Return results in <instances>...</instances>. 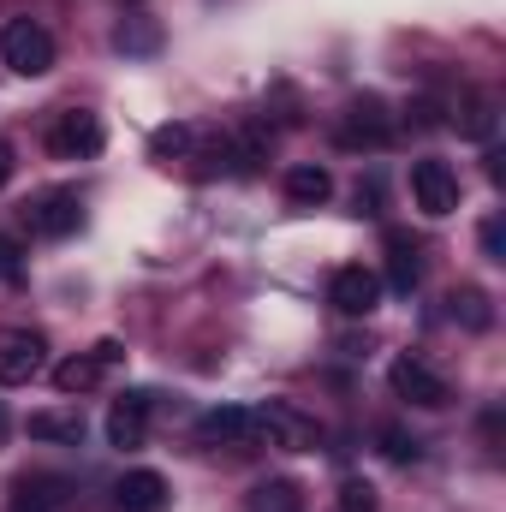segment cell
Returning <instances> with one entry per match:
<instances>
[{
	"label": "cell",
	"mask_w": 506,
	"mask_h": 512,
	"mask_svg": "<svg viewBox=\"0 0 506 512\" xmlns=\"http://www.w3.org/2000/svg\"><path fill=\"white\" fill-rule=\"evenodd\" d=\"M0 60H6V72H18V78H42V72H54V36L36 24V18H6L0 24Z\"/></svg>",
	"instance_id": "obj_1"
},
{
	"label": "cell",
	"mask_w": 506,
	"mask_h": 512,
	"mask_svg": "<svg viewBox=\"0 0 506 512\" xmlns=\"http://www.w3.org/2000/svg\"><path fill=\"white\" fill-rule=\"evenodd\" d=\"M256 429L268 435V447H286V453H316L322 447V423L292 399H268L256 411Z\"/></svg>",
	"instance_id": "obj_2"
},
{
	"label": "cell",
	"mask_w": 506,
	"mask_h": 512,
	"mask_svg": "<svg viewBox=\"0 0 506 512\" xmlns=\"http://www.w3.org/2000/svg\"><path fill=\"white\" fill-rule=\"evenodd\" d=\"M334 143H340V149H387V143H393V114H387V102H381V96L352 102V108L334 120Z\"/></svg>",
	"instance_id": "obj_3"
},
{
	"label": "cell",
	"mask_w": 506,
	"mask_h": 512,
	"mask_svg": "<svg viewBox=\"0 0 506 512\" xmlns=\"http://www.w3.org/2000/svg\"><path fill=\"white\" fill-rule=\"evenodd\" d=\"M387 387H393V393H399L405 405H417V411H441V405L453 399L447 376H435V370H429L423 358H411V352L387 364Z\"/></svg>",
	"instance_id": "obj_4"
},
{
	"label": "cell",
	"mask_w": 506,
	"mask_h": 512,
	"mask_svg": "<svg viewBox=\"0 0 506 512\" xmlns=\"http://www.w3.org/2000/svg\"><path fill=\"white\" fill-rule=\"evenodd\" d=\"M102 143H108V126H102V114H90V108H66L54 131H48V149L60 155V161H90V155H102Z\"/></svg>",
	"instance_id": "obj_5"
},
{
	"label": "cell",
	"mask_w": 506,
	"mask_h": 512,
	"mask_svg": "<svg viewBox=\"0 0 506 512\" xmlns=\"http://www.w3.org/2000/svg\"><path fill=\"white\" fill-rule=\"evenodd\" d=\"M328 304H334L340 316H352V322L376 316V310H381V274H376V268H364V262L334 268V280H328Z\"/></svg>",
	"instance_id": "obj_6"
},
{
	"label": "cell",
	"mask_w": 506,
	"mask_h": 512,
	"mask_svg": "<svg viewBox=\"0 0 506 512\" xmlns=\"http://www.w3.org/2000/svg\"><path fill=\"white\" fill-rule=\"evenodd\" d=\"M48 370V340L30 328H6L0 334V387H24Z\"/></svg>",
	"instance_id": "obj_7"
},
{
	"label": "cell",
	"mask_w": 506,
	"mask_h": 512,
	"mask_svg": "<svg viewBox=\"0 0 506 512\" xmlns=\"http://www.w3.org/2000/svg\"><path fill=\"white\" fill-rule=\"evenodd\" d=\"M411 197H417V209L423 215H453L459 209V173L447 167V161H435V155H423V161H411Z\"/></svg>",
	"instance_id": "obj_8"
},
{
	"label": "cell",
	"mask_w": 506,
	"mask_h": 512,
	"mask_svg": "<svg viewBox=\"0 0 506 512\" xmlns=\"http://www.w3.org/2000/svg\"><path fill=\"white\" fill-rule=\"evenodd\" d=\"M24 227L36 239H72L84 227V203L78 191H42L36 203H24Z\"/></svg>",
	"instance_id": "obj_9"
},
{
	"label": "cell",
	"mask_w": 506,
	"mask_h": 512,
	"mask_svg": "<svg viewBox=\"0 0 506 512\" xmlns=\"http://www.w3.org/2000/svg\"><path fill=\"white\" fill-rule=\"evenodd\" d=\"M256 435V411H245V405H215V411H203L197 417V441L203 447H251Z\"/></svg>",
	"instance_id": "obj_10"
},
{
	"label": "cell",
	"mask_w": 506,
	"mask_h": 512,
	"mask_svg": "<svg viewBox=\"0 0 506 512\" xmlns=\"http://www.w3.org/2000/svg\"><path fill=\"white\" fill-rule=\"evenodd\" d=\"M447 126L459 131L465 143H495V131H501V102H495L489 90H459Z\"/></svg>",
	"instance_id": "obj_11"
},
{
	"label": "cell",
	"mask_w": 506,
	"mask_h": 512,
	"mask_svg": "<svg viewBox=\"0 0 506 512\" xmlns=\"http://www.w3.org/2000/svg\"><path fill=\"white\" fill-rule=\"evenodd\" d=\"M149 393L143 387H131V393H120L114 399V411H108V447H120V453H131V447H143V435H149Z\"/></svg>",
	"instance_id": "obj_12"
},
{
	"label": "cell",
	"mask_w": 506,
	"mask_h": 512,
	"mask_svg": "<svg viewBox=\"0 0 506 512\" xmlns=\"http://www.w3.org/2000/svg\"><path fill=\"white\" fill-rule=\"evenodd\" d=\"M173 501V489H167V477L161 471H149V465H137L120 477V489H114V507L120 512H167Z\"/></svg>",
	"instance_id": "obj_13"
},
{
	"label": "cell",
	"mask_w": 506,
	"mask_h": 512,
	"mask_svg": "<svg viewBox=\"0 0 506 512\" xmlns=\"http://www.w3.org/2000/svg\"><path fill=\"white\" fill-rule=\"evenodd\" d=\"M423 280V245L405 227H387V286L393 292H417Z\"/></svg>",
	"instance_id": "obj_14"
},
{
	"label": "cell",
	"mask_w": 506,
	"mask_h": 512,
	"mask_svg": "<svg viewBox=\"0 0 506 512\" xmlns=\"http://www.w3.org/2000/svg\"><path fill=\"white\" fill-rule=\"evenodd\" d=\"M286 197H292L298 209H322V203L334 197V173L316 167V161H298V167H286Z\"/></svg>",
	"instance_id": "obj_15"
},
{
	"label": "cell",
	"mask_w": 506,
	"mask_h": 512,
	"mask_svg": "<svg viewBox=\"0 0 506 512\" xmlns=\"http://www.w3.org/2000/svg\"><path fill=\"white\" fill-rule=\"evenodd\" d=\"M447 316H453L465 334H489V328H495V310H489V292H483V286H453V292H447Z\"/></svg>",
	"instance_id": "obj_16"
},
{
	"label": "cell",
	"mask_w": 506,
	"mask_h": 512,
	"mask_svg": "<svg viewBox=\"0 0 506 512\" xmlns=\"http://www.w3.org/2000/svg\"><path fill=\"white\" fill-rule=\"evenodd\" d=\"M114 48L131 54V60H149V54H161V18H149V12H131L114 24Z\"/></svg>",
	"instance_id": "obj_17"
},
{
	"label": "cell",
	"mask_w": 506,
	"mask_h": 512,
	"mask_svg": "<svg viewBox=\"0 0 506 512\" xmlns=\"http://www.w3.org/2000/svg\"><path fill=\"white\" fill-rule=\"evenodd\" d=\"M60 501H66V483L60 477H18L6 512H54Z\"/></svg>",
	"instance_id": "obj_18"
},
{
	"label": "cell",
	"mask_w": 506,
	"mask_h": 512,
	"mask_svg": "<svg viewBox=\"0 0 506 512\" xmlns=\"http://www.w3.org/2000/svg\"><path fill=\"white\" fill-rule=\"evenodd\" d=\"M221 155H227V173H256V167L268 161V131L262 126L233 131V137L221 143Z\"/></svg>",
	"instance_id": "obj_19"
},
{
	"label": "cell",
	"mask_w": 506,
	"mask_h": 512,
	"mask_svg": "<svg viewBox=\"0 0 506 512\" xmlns=\"http://www.w3.org/2000/svg\"><path fill=\"white\" fill-rule=\"evenodd\" d=\"M251 512H304V489L292 477H262L251 495H245Z\"/></svg>",
	"instance_id": "obj_20"
},
{
	"label": "cell",
	"mask_w": 506,
	"mask_h": 512,
	"mask_svg": "<svg viewBox=\"0 0 506 512\" xmlns=\"http://www.w3.org/2000/svg\"><path fill=\"white\" fill-rule=\"evenodd\" d=\"M30 435L54 441V447H78L84 441V417L78 411H30Z\"/></svg>",
	"instance_id": "obj_21"
},
{
	"label": "cell",
	"mask_w": 506,
	"mask_h": 512,
	"mask_svg": "<svg viewBox=\"0 0 506 512\" xmlns=\"http://www.w3.org/2000/svg\"><path fill=\"white\" fill-rule=\"evenodd\" d=\"M102 382V364L84 352V358H66V364H54V387L60 393H90V387Z\"/></svg>",
	"instance_id": "obj_22"
},
{
	"label": "cell",
	"mask_w": 506,
	"mask_h": 512,
	"mask_svg": "<svg viewBox=\"0 0 506 512\" xmlns=\"http://www.w3.org/2000/svg\"><path fill=\"white\" fill-rule=\"evenodd\" d=\"M191 143H197V131L191 126H155L149 131V155H155V161H185Z\"/></svg>",
	"instance_id": "obj_23"
},
{
	"label": "cell",
	"mask_w": 506,
	"mask_h": 512,
	"mask_svg": "<svg viewBox=\"0 0 506 512\" xmlns=\"http://www.w3.org/2000/svg\"><path fill=\"white\" fill-rule=\"evenodd\" d=\"M376 441H381V459H393V465H417L423 459V441L411 429H399V423H387Z\"/></svg>",
	"instance_id": "obj_24"
},
{
	"label": "cell",
	"mask_w": 506,
	"mask_h": 512,
	"mask_svg": "<svg viewBox=\"0 0 506 512\" xmlns=\"http://www.w3.org/2000/svg\"><path fill=\"white\" fill-rule=\"evenodd\" d=\"M340 512H376V489L370 483H346L340 489Z\"/></svg>",
	"instance_id": "obj_25"
},
{
	"label": "cell",
	"mask_w": 506,
	"mask_h": 512,
	"mask_svg": "<svg viewBox=\"0 0 506 512\" xmlns=\"http://www.w3.org/2000/svg\"><path fill=\"white\" fill-rule=\"evenodd\" d=\"M483 251H489V262H506V227H501V215H489V221H483Z\"/></svg>",
	"instance_id": "obj_26"
},
{
	"label": "cell",
	"mask_w": 506,
	"mask_h": 512,
	"mask_svg": "<svg viewBox=\"0 0 506 512\" xmlns=\"http://www.w3.org/2000/svg\"><path fill=\"white\" fill-rule=\"evenodd\" d=\"M18 274H24V251L0 233V280H18Z\"/></svg>",
	"instance_id": "obj_27"
},
{
	"label": "cell",
	"mask_w": 506,
	"mask_h": 512,
	"mask_svg": "<svg viewBox=\"0 0 506 512\" xmlns=\"http://www.w3.org/2000/svg\"><path fill=\"white\" fill-rule=\"evenodd\" d=\"M405 114H411V126H417V131H423V126H441V108H435L429 96H423V102H411Z\"/></svg>",
	"instance_id": "obj_28"
},
{
	"label": "cell",
	"mask_w": 506,
	"mask_h": 512,
	"mask_svg": "<svg viewBox=\"0 0 506 512\" xmlns=\"http://www.w3.org/2000/svg\"><path fill=\"white\" fill-rule=\"evenodd\" d=\"M358 215H381V185H376V179H364V185H358Z\"/></svg>",
	"instance_id": "obj_29"
},
{
	"label": "cell",
	"mask_w": 506,
	"mask_h": 512,
	"mask_svg": "<svg viewBox=\"0 0 506 512\" xmlns=\"http://www.w3.org/2000/svg\"><path fill=\"white\" fill-rule=\"evenodd\" d=\"M90 358H96L102 370H114V364H126V346H120V340H102V346H96Z\"/></svg>",
	"instance_id": "obj_30"
},
{
	"label": "cell",
	"mask_w": 506,
	"mask_h": 512,
	"mask_svg": "<svg viewBox=\"0 0 506 512\" xmlns=\"http://www.w3.org/2000/svg\"><path fill=\"white\" fill-rule=\"evenodd\" d=\"M489 179H495V185H501V179H506V155H501V149H495V143H489Z\"/></svg>",
	"instance_id": "obj_31"
},
{
	"label": "cell",
	"mask_w": 506,
	"mask_h": 512,
	"mask_svg": "<svg viewBox=\"0 0 506 512\" xmlns=\"http://www.w3.org/2000/svg\"><path fill=\"white\" fill-rule=\"evenodd\" d=\"M12 167H18V161H12V143H0V185L12 179Z\"/></svg>",
	"instance_id": "obj_32"
},
{
	"label": "cell",
	"mask_w": 506,
	"mask_h": 512,
	"mask_svg": "<svg viewBox=\"0 0 506 512\" xmlns=\"http://www.w3.org/2000/svg\"><path fill=\"white\" fill-rule=\"evenodd\" d=\"M6 435H12V417H6V405H0V447H6Z\"/></svg>",
	"instance_id": "obj_33"
}]
</instances>
